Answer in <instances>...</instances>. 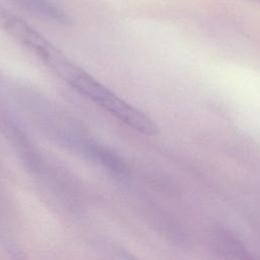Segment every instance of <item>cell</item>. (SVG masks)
<instances>
[{
    "instance_id": "6da1fadb",
    "label": "cell",
    "mask_w": 260,
    "mask_h": 260,
    "mask_svg": "<svg viewBox=\"0 0 260 260\" xmlns=\"http://www.w3.org/2000/svg\"><path fill=\"white\" fill-rule=\"evenodd\" d=\"M51 69L74 89L139 133L153 136L158 128L143 112L122 100L111 89L74 64L65 55L59 58Z\"/></svg>"
},
{
    "instance_id": "7a4b0ae2",
    "label": "cell",
    "mask_w": 260,
    "mask_h": 260,
    "mask_svg": "<svg viewBox=\"0 0 260 260\" xmlns=\"http://www.w3.org/2000/svg\"><path fill=\"white\" fill-rule=\"evenodd\" d=\"M23 7L31 12L48 19L64 23L68 21L66 13L53 1L51 0H16Z\"/></svg>"
}]
</instances>
